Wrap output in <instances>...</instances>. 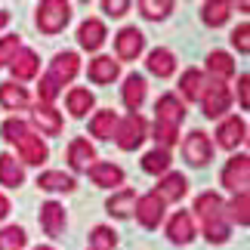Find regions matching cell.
Returning <instances> with one entry per match:
<instances>
[{"mask_svg": "<svg viewBox=\"0 0 250 250\" xmlns=\"http://www.w3.org/2000/svg\"><path fill=\"white\" fill-rule=\"evenodd\" d=\"M244 139H247V124L238 114L226 118L216 127V146H223V148H238V146H244Z\"/></svg>", "mask_w": 250, "mask_h": 250, "instance_id": "13", "label": "cell"}, {"mask_svg": "<svg viewBox=\"0 0 250 250\" xmlns=\"http://www.w3.org/2000/svg\"><path fill=\"white\" fill-rule=\"evenodd\" d=\"M9 25V13H6V9H0V28H6Z\"/></svg>", "mask_w": 250, "mask_h": 250, "instance_id": "46", "label": "cell"}, {"mask_svg": "<svg viewBox=\"0 0 250 250\" xmlns=\"http://www.w3.org/2000/svg\"><path fill=\"white\" fill-rule=\"evenodd\" d=\"M235 74V62H232V56L223 53V50H213L207 56V81L210 83H223L229 81Z\"/></svg>", "mask_w": 250, "mask_h": 250, "instance_id": "19", "label": "cell"}, {"mask_svg": "<svg viewBox=\"0 0 250 250\" xmlns=\"http://www.w3.org/2000/svg\"><path fill=\"white\" fill-rule=\"evenodd\" d=\"M96 105V96L86 90V86H71L68 96H65V108H68L71 118H86V111H90Z\"/></svg>", "mask_w": 250, "mask_h": 250, "instance_id": "24", "label": "cell"}, {"mask_svg": "<svg viewBox=\"0 0 250 250\" xmlns=\"http://www.w3.org/2000/svg\"><path fill=\"white\" fill-rule=\"evenodd\" d=\"M78 71H81V59H78V53L74 50H65V53H56V59L50 62V78L53 83H59V86H65V83H71L74 78H78Z\"/></svg>", "mask_w": 250, "mask_h": 250, "instance_id": "8", "label": "cell"}, {"mask_svg": "<svg viewBox=\"0 0 250 250\" xmlns=\"http://www.w3.org/2000/svg\"><path fill=\"white\" fill-rule=\"evenodd\" d=\"M146 96H148L146 78H142V74H127V81H124V86H121V99H124V105L130 108V114H139L142 102H146Z\"/></svg>", "mask_w": 250, "mask_h": 250, "instance_id": "11", "label": "cell"}, {"mask_svg": "<svg viewBox=\"0 0 250 250\" xmlns=\"http://www.w3.org/2000/svg\"><path fill=\"white\" fill-rule=\"evenodd\" d=\"M219 182L229 188V191H247V182H250V158L247 155H235L226 161L223 167V176H219Z\"/></svg>", "mask_w": 250, "mask_h": 250, "instance_id": "4", "label": "cell"}, {"mask_svg": "<svg viewBox=\"0 0 250 250\" xmlns=\"http://www.w3.org/2000/svg\"><path fill=\"white\" fill-rule=\"evenodd\" d=\"M207 86H210L207 74L198 71V68H188L179 78V93H182V99H188V102H201V96L207 93Z\"/></svg>", "mask_w": 250, "mask_h": 250, "instance_id": "18", "label": "cell"}, {"mask_svg": "<svg viewBox=\"0 0 250 250\" xmlns=\"http://www.w3.org/2000/svg\"><path fill=\"white\" fill-rule=\"evenodd\" d=\"M0 250H3V247H0Z\"/></svg>", "mask_w": 250, "mask_h": 250, "instance_id": "48", "label": "cell"}, {"mask_svg": "<svg viewBox=\"0 0 250 250\" xmlns=\"http://www.w3.org/2000/svg\"><path fill=\"white\" fill-rule=\"evenodd\" d=\"M41 229L50 238H62V232H65V207L59 204V201H46V204H41Z\"/></svg>", "mask_w": 250, "mask_h": 250, "instance_id": "16", "label": "cell"}, {"mask_svg": "<svg viewBox=\"0 0 250 250\" xmlns=\"http://www.w3.org/2000/svg\"><path fill=\"white\" fill-rule=\"evenodd\" d=\"M139 13L151 22H158V19H167L173 13V3L170 0H139Z\"/></svg>", "mask_w": 250, "mask_h": 250, "instance_id": "36", "label": "cell"}, {"mask_svg": "<svg viewBox=\"0 0 250 250\" xmlns=\"http://www.w3.org/2000/svg\"><path fill=\"white\" fill-rule=\"evenodd\" d=\"M223 198L216 191H204V195L195 198V213L204 219V223H213V219H223Z\"/></svg>", "mask_w": 250, "mask_h": 250, "instance_id": "28", "label": "cell"}, {"mask_svg": "<svg viewBox=\"0 0 250 250\" xmlns=\"http://www.w3.org/2000/svg\"><path fill=\"white\" fill-rule=\"evenodd\" d=\"M34 250H56V247H50V244H37Z\"/></svg>", "mask_w": 250, "mask_h": 250, "instance_id": "47", "label": "cell"}, {"mask_svg": "<svg viewBox=\"0 0 250 250\" xmlns=\"http://www.w3.org/2000/svg\"><path fill=\"white\" fill-rule=\"evenodd\" d=\"M182 118H186V105H182L179 96L164 93V96H161V99L155 102V124H161V127H173V130H179Z\"/></svg>", "mask_w": 250, "mask_h": 250, "instance_id": "6", "label": "cell"}, {"mask_svg": "<svg viewBox=\"0 0 250 250\" xmlns=\"http://www.w3.org/2000/svg\"><path fill=\"white\" fill-rule=\"evenodd\" d=\"M22 50V37L19 34H9V37H0V68L13 62V56Z\"/></svg>", "mask_w": 250, "mask_h": 250, "instance_id": "40", "label": "cell"}, {"mask_svg": "<svg viewBox=\"0 0 250 250\" xmlns=\"http://www.w3.org/2000/svg\"><path fill=\"white\" fill-rule=\"evenodd\" d=\"M182 158L188 161L191 167H204L210 158H213V142L204 130H191L186 142H182Z\"/></svg>", "mask_w": 250, "mask_h": 250, "instance_id": "3", "label": "cell"}, {"mask_svg": "<svg viewBox=\"0 0 250 250\" xmlns=\"http://www.w3.org/2000/svg\"><path fill=\"white\" fill-rule=\"evenodd\" d=\"M105 210H108L111 216H118V219L133 216V210H136V191H133V188L114 191V195L108 198V204H105Z\"/></svg>", "mask_w": 250, "mask_h": 250, "instance_id": "27", "label": "cell"}, {"mask_svg": "<svg viewBox=\"0 0 250 250\" xmlns=\"http://www.w3.org/2000/svg\"><path fill=\"white\" fill-rule=\"evenodd\" d=\"M25 182V167L19 164L13 155H0V186L19 188Z\"/></svg>", "mask_w": 250, "mask_h": 250, "instance_id": "29", "label": "cell"}, {"mask_svg": "<svg viewBox=\"0 0 250 250\" xmlns=\"http://www.w3.org/2000/svg\"><path fill=\"white\" fill-rule=\"evenodd\" d=\"M102 9L108 16H127V9H130V0H102Z\"/></svg>", "mask_w": 250, "mask_h": 250, "instance_id": "43", "label": "cell"}, {"mask_svg": "<svg viewBox=\"0 0 250 250\" xmlns=\"http://www.w3.org/2000/svg\"><path fill=\"white\" fill-rule=\"evenodd\" d=\"M16 151H19V164H31V167H41L50 158V148H46V142L37 133H25L16 142Z\"/></svg>", "mask_w": 250, "mask_h": 250, "instance_id": "10", "label": "cell"}, {"mask_svg": "<svg viewBox=\"0 0 250 250\" xmlns=\"http://www.w3.org/2000/svg\"><path fill=\"white\" fill-rule=\"evenodd\" d=\"M31 124L41 130V136H59L62 133V114L53 108V105H34L31 111Z\"/></svg>", "mask_w": 250, "mask_h": 250, "instance_id": "14", "label": "cell"}, {"mask_svg": "<svg viewBox=\"0 0 250 250\" xmlns=\"http://www.w3.org/2000/svg\"><path fill=\"white\" fill-rule=\"evenodd\" d=\"M204 235L210 244H226L229 235H232V229H229L226 219H213V223H204Z\"/></svg>", "mask_w": 250, "mask_h": 250, "instance_id": "39", "label": "cell"}, {"mask_svg": "<svg viewBox=\"0 0 250 250\" xmlns=\"http://www.w3.org/2000/svg\"><path fill=\"white\" fill-rule=\"evenodd\" d=\"M90 179L96 182L99 188H114V186H124V170L118 164H108V161H96V164L86 170Z\"/></svg>", "mask_w": 250, "mask_h": 250, "instance_id": "23", "label": "cell"}, {"mask_svg": "<svg viewBox=\"0 0 250 250\" xmlns=\"http://www.w3.org/2000/svg\"><path fill=\"white\" fill-rule=\"evenodd\" d=\"M25 133H31V130H28V121H22V118H9V121H3V127H0V136H3L9 146H16Z\"/></svg>", "mask_w": 250, "mask_h": 250, "instance_id": "37", "label": "cell"}, {"mask_svg": "<svg viewBox=\"0 0 250 250\" xmlns=\"http://www.w3.org/2000/svg\"><path fill=\"white\" fill-rule=\"evenodd\" d=\"M37 96H41V105H53L56 99H59V83H53L50 78H41V83H37Z\"/></svg>", "mask_w": 250, "mask_h": 250, "instance_id": "41", "label": "cell"}, {"mask_svg": "<svg viewBox=\"0 0 250 250\" xmlns=\"http://www.w3.org/2000/svg\"><path fill=\"white\" fill-rule=\"evenodd\" d=\"M114 127H118V114L111 108H102L90 118V133L96 139H111L114 136Z\"/></svg>", "mask_w": 250, "mask_h": 250, "instance_id": "30", "label": "cell"}, {"mask_svg": "<svg viewBox=\"0 0 250 250\" xmlns=\"http://www.w3.org/2000/svg\"><path fill=\"white\" fill-rule=\"evenodd\" d=\"M186 191H188V179L182 176V173H164L158 182V188H155V195H161V201H182L186 198Z\"/></svg>", "mask_w": 250, "mask_h": 250, "instance_id": "21", "label": "cell"}, {"mask_svg": "<svg viewBox=\"0 0 250 250\" xmlns=\"http://www.w3.org/2000/svg\"><path fill=\"white\" fill-rule=\"evenodd\" d=\"M223 210H229V219H232V223L247 226L250 223V195H247V191H238Z\"/></svg>", "mask_w": 250, "mask_h": 250, "instance_id": "34", "label": "cell"}, {"mask_svg": "<svg viewBox=\"0 0 250 250\" xmlns=\"http://www.w3.org/2000/svg\"><path fill=\"white\" fill-rule=\"evenodd\" d=\"M118 247V232L111 226H96L90 232V250H114Z\"/></svg>", "mask_w": 250, "mask_h": 250, "instance_id": "35", "label": "cell"}, {"mask_svg": "<svg viewBox=\"0 0 250 250\" xmlns=\"http://www.w3.org/2000/svg\"><path fill=\"white\" fill-rule=\"evenodd\" d=\"M142 170L151 173V176H164L170 170V151L167 148H151L142 155Z\"/></svg>", "mask_w": 250, "mask_h": 250, "instance_id": "33", "label": "cell"}, {"mask_svg": "<svg viewBox=\"0 0 250 250\" xmlns=\"http://www.w3.org/2000/svg\"><path fill=\"white\" fill-rule=\"evenodd\" d=\"M232 46H235L238 53H250V25L247 22H241L232 31Z\"/></svg>", "mask_w": 250, "mask_h": 250, "instance_id": "42", "label": "cell"}, {"mask_svg": "<svg viewBox=\"0 0 250 250\" xmlns=\"http://www.w3.org/2000/svg\"><path fill=\"white\" fill-rule=\"evenodd\" d=\"M114 142L124 151H136L142 142L148 139V124L142 114H127V118H118V127H114Z\"/></svg>", "mask_w": 250, "mask_h": 250, "instance_id": "1", "label": "cell"}, {"mask_svg": "<svg viewBox=\"0 0 250 250\" xmlns=\"http://www.w3.org/2000/svg\"><path fill=\"white\" fill-rule=\"evenodd\" d=\"M37 188L43 191H74V176H68V173L62 170H46L37 176Z\"/></svg>", "mask_w": 250, "mask_h": 250, "instance_id": "31", "label": "cell"}, {"mask_svg": "<svg viewBox=\"0 0 250 250\" xmlns=\"http://www.w3.org/2000/svg\"><path fill=\"white\" fill-rule=\"evenodd\" d=\"M34 22L43 34H59V31H65V25L71 22V3H65V0H43V3L37 6Z\"/></svg>", "mask_w": 250, "mask_h": 250, "instance_id": "2", "label": "cell"}, {"mask_svg": "<svg viewBox=\"0 0 250 250\" xmlns=\"http://www.w3.org/2000/svg\"><path fill=\"white\" fill-rule=\"evenodd\" d=\"M238 99H241V108H250V78L247 74L238 78Z\"/></svg>", "mask_w": 250, "mask_h": 250, "instance_id": "44", "label": "cell"}, {"mask_svg": "<svg viewBox=\"0 0 250 250\" xmlns=\"http://www.w3.org/2000/svg\"><path fill=\"white\" fill-rule=\"evenodd\" d=\"M146 50V34L139 28H121L114 34V53H118L121 62H130V59H139V53Z\"/></svg>", "mask_w": 250, "mask_h": 250, "instance_id": "7", "label": "cell"}, {"mask_svg": "<svg viewBox=\"0 0 250 250\" xmlns=\"http://www.w3.org/2000/svg\"><path fill=\"white\" fill-rule=\"evenodd\" d=\"M167 238L173 244H191L195 241V219H191L186 210H176L167 223Z\"/></svg>", "mask_w": 250, "mask_h": 250, "instance_id": "15", "label": "cell"}, {"mask_svg": "<svg viewBox=\"0 0 250 250\" xmlns=\"http://www.w3.org/2000/svg\"><path fill=\"white\" fill-rule=\"evenodd\" d=\"M105 37H108V31H105L102 19H86V22H81L78 28V43L83 46V50H99V46L105 43Z\"/></svg>", "mask_w": 250, "mask_h": 250, "instance_id": "22", "label": "cell"}, {"mask_svg": "<svg viewBox=\"0 0 250 250\" xmlns=\"http://www.w3.org/2000/svg\"><path fill=\"white\" fill-rule=\"evenodd\" d=\"M229 16H232V3H226V0H213V3H204L201 9V19H204V25L210 28H219L229 22Z\"/></svg>", "mask_w": 250, "mask_h": 250, "instance_id": "32", "label": "cell"}, {"mask_svg": "<svg viewBox=\"0 0 250 250\" xmlns=\"http://www.w3.org/2000/svg\"><path fill=\"white\" fill-rule=\"evenodd\" d=\"M28 244V235L22 226H6L0 232V247H9V250H22Z\"/></svg>", "mask_w": 250, "mask_h": 250, "instance_id": "38", "label": "cell"}, {"mask_svg": "<svg viewBox=\"0 0 250 250\" xmlns=\"http://www.w3.org/2000/svg\"><path fill=\"white\" fill-rule=\"evenodd\" d=\"M164 201H161V195H155V191H148V195H142V198H136V219H139V226L142 229H158L161 226V219H164Z\"/></svg>", "mask_w": 250, "mask_h": 250, "instance_id": "5", "label": "cell"}, {"mask_svg": "<svg viewBox=\"0 0 250 250\" xmlns=\"http://www.w3.org/2000/svg\"><path fill=\"white\" fill-rule=\"evenodd\" d=\"M201 108H204V114L210 121L223 118V114L232 108V93H229V86L226 83H210L207 93L201 96Z\"/></svg>", "mask_w": 250, "mask_h": 250, "instance_id": "9", "label": "cell"}, {"mask_svg": "<svg viewBox=\"0 0 250 250\" xmlns=\"http://www.w3.org/2000/svg\"><path fill=\"white\" fill-rule=\"evenodd\" d=\"M28 102H31V96H28L25 86H19L16 81L0 83V105H3V108L19 111V108H28Z\"/></svg>", "mask_w": 250, "mask_h": 250, "instance_id": "26", "label": "cell"}, {"mask_svg": "<svg viewBox=\"0 0 250 250\" xmlns=\"http://www.w3.org/2000/svg\"><path fill=\"white\" fill-rule=\"evenodd\" d=\"M9 71H13L16 81H31L41 71V59H37L34 50H19L13 56V62H9Z\"/></svg>", "mask_w": 250, "mask_h": 250, "instance_id": "20", "label": "cell"}, {"mask_svg": "<svg viewBox=\"0 0 250 250\" xmlns=\"http://www.w3.org/2000/svg\"><path fill=\"white\" fill-rule=\"evenodd\" d=\"M121 74V62H114V56H96V59H90V65H86V78H90L93 83H114Z\"/></svg>", "mask_w": 250, "mask_h": 250, "instance_id": "12", "label": "cell"}, {"mask_svg": "<svg viewBox=\"0 0 250 250\" xmlns=\"http://www.w3.org/2000/svg\"><path fill=\"white\" fill-rule=\"evenodd\" d=\"M96 164V148H93V142L90 139H71V146H68V167L71 170H90Z\"/></svg>", "mask_w": 250, "mask_h": 250, "instance_id": "17", "label": "cell"}, {"mask_svg": "<svg viewBox=\"0 0 250 250\" xmlns=\"http://www.w3.org/2000/svg\"><path fill=\"white\" fill-rule=\"evenodd\" d=\"M146 68L155 74V78H170V74L176 71V56H173L170 50H164V46H158V50L148 53Z\"/></svg>", "mask_w": 250, "mask_h": 250, "instance_id": "25", "label": "cell"}, {"mask_svg": "<svg viewBox=\"0 0 250 250\" xmlns=\"http://www.w3.org/2000/svg\"><path fill=\"white\" fill-rule=\"evenodd\" d=\"M6 213H9V201L6 195H0V219H6Z\"/></svg>", "mask_w": 250, "mask_h": 250, "instance_id": "45", "label": "cell"}]
</instances>
